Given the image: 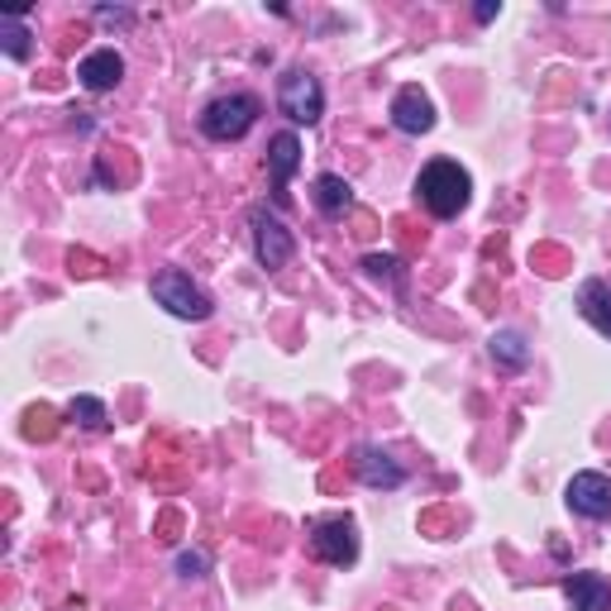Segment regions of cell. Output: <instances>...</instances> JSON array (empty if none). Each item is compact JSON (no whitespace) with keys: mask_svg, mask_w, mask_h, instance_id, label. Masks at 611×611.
Returning a JSON list of instances; mask_svg holds the SVG:
<instances>
[{"mask_svg":"<svg viewBox=\"0 0 611 611\" xmlns=\"http://www.w3.org/2000/svg\"><path fill=\"white\" fill-rule=\"evenodd\" d=\"M363 272H369V278H387V282L402 287V263H396L392 253H369V258H363Z\"/></svg>","mask_w":611,"mask_h":611,"instance_id":"ac0fdd59","label":"cell"},{"mask_svg":"<svg viewBox=\"0 0 611 611\" xmlns=\"http://www.w3.org/2000/svg\"><path fill=\"white\" fill-rule=\"evenodd\" d=\"M76 76H82L86 91H115L120 76H125V58H120L115 49H96V53H86L82 63H76Z\"/></svg>","mask_w":611,"mask_h":611,"instance_id":"8fae6325","label":"cell"},{"mask_svg":"<svg viewBox=\"0 0 611 611\" xmlns=\"http://www.w3.org/2000/svg\"><path fill=\"white\" fill-rule=\"evenodd\" d=\"M301 167V144H297V134H272V144H268V173H272V201L287 206V182H292V173Z\"/></svg>","mask_w":611,"mask_h":611,"instance_id":"9c48e42d","label":"cell"},{"mask_svg":"<svg viewBox=\"0 0 611 611\" xmlns=\"http://www.w3.org/2000/svg\"><path fill=\"white\" fill-rule=\"evenodd\" d=\"M473 14H478V24H493V20H497V14H501V6H493V0H483V6H478V10H473Z\"/></svg>","mask_w":611,"mask_h":611,"instance_id":"ffe728a7","label":"cell"},{"mask_svg":"<svg viewBox=\"0 0 611 611\" xmlns=\"http://www.w3.org/2000/svg\"><path fill=\"white\" fill-rule=\"evenodd\" d=\"M311 555L330 569H349L359 559V530L349 516H325V521H311Z\"/></svg>","mask_w":611,"mask_h":611,"instance_id":"5b68a950","label":"cell"},{"mask_svg":"<svg viewBox=\"0 0 611 611\" xmlns=\"http://www.w3.org/2000/svg\"><path fill=\"white\" fill-rule=\"evenodd\" d=\"M315 206H320V216L340 220L344 210L354 206V187H349L344 177H334V173H320L315 177Z\"/></svg>","mask_w":611,"mask_h":611,"instance_id":"5bb4252c","label":"cell"},{"mask_svg":"<svg viewBox=\"0 0 611 611\" xmlns=\"http://www.w3.org/2000/svg\"><path fill=\"white\" fill-rule=\"evenodd\" d=\"M578 311H583V320H588L592 330L611 340V282L588 278L583 287H578Z\"/></svg>","mask_w":611,"mask_h":611,"instance_id":"7c38bea8","label":"cell"},{"mask_svg":"<svg viewBox=\"0 0 611 611\" xmlns=\"http://www.w3.org/2000/svg\"><path fill=\"white\" fill-rule=\"evenodd\" d=\"M563 501H569V511L588 516V521H611V478L607 473H573Z\"/></svg>","mask_w":611,"mask_h":611,"instance_id":"52a82bcc","label":"cell"},{"mask_svg":"<svg viewBox=\"0 0 611 611\" xmlns=\"http://www.w3.org/2000/svg\"><path fill=\"white\" fill-rule=\"evenodd\" d=\"M278 111L292 120V125H315V120L325 115V91H320V82L306 68H292V72H282V82H278Z\"/></svg>","mask_w":611,"mask_h":611,"instance_id":"277c9868","label":"cell"},{"mask_svg":"<svg viewBox=\"0 0 611 611\" xmlns=\"http://www.w3.org/2000/svg\"><path fill=\"white\" fill-rule=\"evenodd\" d=\"M563 592H569L573 611H611V583L602 573H573Z\"/></svg>","mask_w":611,"mask_h":611,"instance_id":"4fadbf2b","label":"cell"},{"mask_svg":"<svg viewBox=\"0 0 611 611\" xmlns=\"http://www.w3.org/2000/svg\"><path fill=\"white\" fill-rule=\"evenodd\" d=\"M206 569H210V559L201 555V549H182V555H177V573L182 578H206Z\"/></svg>","mask_w":611,"mask_h":611,"instance_id":"d6986e66","label":"cell"},{"mask_svg":"<svg viewBox=\"0 0 611 611\" xmlns=\"http://www.w3.org/2000/svg\"><path fill=\"white\" fill-rule=\"evenodd\" d=\"M0 49H6L14 63H24V58H29V29H20V24L10 20V14L0 20Z\"/></svg>","mask_w":611,"mask_h":611,"instance_id":"e0dca14e","label":"cell"},{"mask_svg":"<svg viewBox=\"0 0 611 611\" xmlns=\"http://www.w3.org/2000/svg\"><path fill=\"white\" fill-rule=\"evenodd\" d=\"M416 196H421V206L431 210L435 220H454L458 210L468 206V196H473V177L454 158H435V163L421 167Z\"/></svg>","mask_w":611,"mask_h":611,"instance_id":"6da1fadb","label":"cell"},{"mask_svg":"<svg viewBox=\"0 0 611 611\" xmlns=\"http://www.w3.org/2000/svg\"><path fill=\"white\" fill-rule=\"evenodd\" d=\"M354 473L369 487H402L406 483V468L396 464V458L387 449H377V445H363L354 449Z\"/></svg>","mask_w":611,"mask_h":611,"instance_id":"30bf717a","label":"cell"},{"mask_svg":"<svg viewBox=\"0 0 611 611\" xmlns=\"http://www.w3.org/2000/svg\"><path fill=\"white\" fill-rule=\"evenodd\" d=\"M153 301L177 320H206L216 311V301H210L201 287L191 282V272H182V268H163L158 278H153Z\"/></svg>","mask_w":611,"mask_h":611,"instance_id":"3957f363","label":"cell"},{"mask_svg":"<svg viewBox=\"0 0 611 611\" xmlns=\"http://www.w3.org/2000/svg\"><path fill=\"white\" fill-rule=\"evenodd\" d=\"M249 225H253V253H258V263H263V268H287V263H292L297 239H292V229L272 216L268 206H253Z\"/></svg>","mask_w":611,"mask_h":611,"instance_id":"8992f818","label":"cell"},{"mask_svg":"<svg viewBox=\"0 0 611 611\" xmlns=\"http://www.w3.org/2000/svg\"><path fill=\"white\" fill-rule=\"evenodd\" d=\"M258 120V96L249 91H229V96H216L201 111V134L216 144H229V139H244Z\"/></svg>","mask_w":611,"mask_h":611,"instance_id":"7a4b0ae2","label":"cell"},{"mask_svg":"<svg viewBox=\"0 0 611 611\" xmlns=\"http://www.w3.org/2000/svg\"><path fill=\"white\" fill-rule=\"evenodd\" d=\"M68 416L76 425H86V431H101V425H105V402H101V396H72Z\"/></svg>","mask_w":611,"mask_h":611,"instance_id":"2e32d148","label":"cell"},{"mask_svg":"<svg viewBox=\"0 0 611 611\" xmlns=\"http://www.w3.org/2000/svg\"><path fill=\"white\" fill-rule=\"evenodd\" d=\"M392 125L402 134H431L435 130V105L421 86H402L392 96Z\"/></svg>","mask_w":611,"mask_h":611,"instance_id":"ba28073f","label":"cell"},{"mask_svg":"<svg viewBox=\"0 0 611 611\" xmlns=\"http://www.w3.org/2000/svg\"><path fill=\"white\" fill-rule=\"evenodd\" d=\"M493 363H497V369L521 373L526 363H530V344H526V334H516V330H497V334H493Z\"/></svg>","mask_w":611,"mask_h":611,"instance_id":"9a60e30c","label":"cell"}]
</instances>
